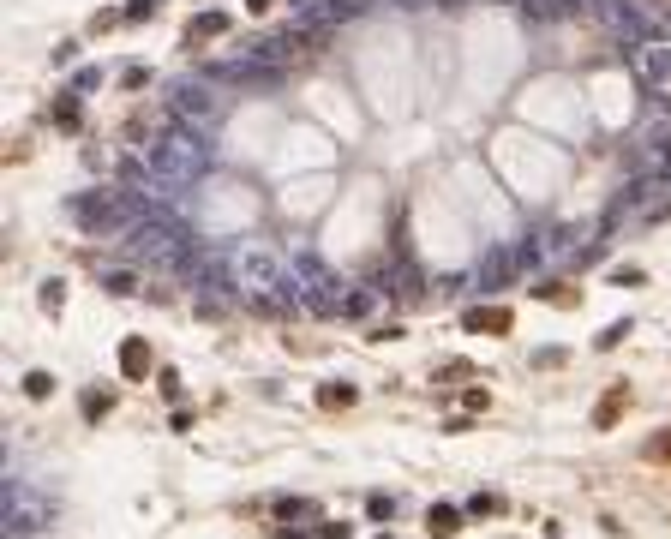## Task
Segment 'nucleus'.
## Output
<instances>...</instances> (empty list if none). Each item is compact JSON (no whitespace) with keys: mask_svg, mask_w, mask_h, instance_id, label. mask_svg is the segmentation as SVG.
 I'll return each instance as SVG.
<instances>
[{"mask_svg":"<svg viewBox=\"0 0 671 539\" xmlns=\"http://www.w3.org/2000/svg\"><path fill=\"white\" fill-rule=\"evenodd\" d=\"M102 288H108V294H138V276H132V270H108Z\"/></svg>","mask_w":671,"mask_h":539,"instance_id":"8","label":"nucleus"},{"mask_svg":"<svg viewBox=\"0 0 671 539\" xmlns=\"http://www.w3.org/2000/svg\"><path fill=\"white\" fill-rule=\"evenodd\" d=\"M444 6H474V0H444Z\"/></svg>","mask_w":671,"mask_h":539,"instance_id":"12","label":"nucleus"},{"mask_svg":"<svg viewBox=\"0 0 671 539\" xmlns=\"http://www.w3.org/2000/svg\"><path fill=\"white\" fill-rule=\"evenodd\" d=\"M510 318L504 312H468V330H504Z\"/></svg>","mask_w":671,"mask_h":539,"instance_id":"10","label":"nucleus"},{"mask_svg":"<svg viewBox=\"0 0 671 539\" xmlns=\"http://www.w3.org/2000/svg\"><path fill=\"white\" fill-rule=\"evenodd\" d=\"M120 366H126V372L138 378V372L150 366V354H144V342H126V348H120Z\"/></svg>","mask_w":671,"mask_h":539,"instance_id":"9","label":"nucleus"},{"mask_svg":"<svg viewBox=\"0 0 671 539\" xmlns=\"http://www.w3.org/2000/svg\"><path fill=\"white\" fill-rule=\"evenodd\" d=\"M24 390H30V396H36V402H42V396H48V390H54V378H48V372H30V378H24Z\"/></svg>","mask_w":671,"mask_h":539,"instance_id":"11","label":"nucleus"},{"mask_svg":"<svg viewBox=\"0 0 671 539\" xmlns=\"http://www.w3.org/2000/svg\"><path fill=\"white\" fill-rule=\"evenodd\" d=\"M144 162H150V174H162V186H186V180H198V168L210 162V150L198 144V132L192 126H168V132H156L150 144H144Z\"/></svg>","mask_w":671,"mask_h":539,"instance_id":"1","label":"nucleus"},{"mask_svg":"<svg viewBox=\"0 0 671 539\" xmlns=\"http://www.w3.org/2000/svg\"><path fill=\"white\" fill-rule=\"evenodd\" d=\"M234 282H240L246 294H258V300H270L276 288H288V282H282V264H276L270 252H240V258H234Z\"/></svg>","mask_w":671,"mask_h":539,"instance_id":"5","label":"nucleus"},{"mask_svg":"<svg viewBox=\"0 0 671 539\" xmlns=\"http://www.w3.org/2000/svg\"><path fill=\"white\" fill-rule=\"evenodd\" d=\"M168 114L180 120V126H216V114H222V96L210 90V84H180L174 90V102H168Z\"/></svg>","mask_w":671,"mask_h":539,"instance_id":"4","label":"nucleus"},{"mask_svg":"<svg viewBox=\"0 0 671 539\" xmlns=\"http://www.w3.org/2000/svg\"><path fill=\"white\" fill-rule=\"evenodd\" d=\"M630 72H636L648 90L671 96V42H666V36H648V42H636V48H630Z\"/></svg>","mask_w":671,"mask_h":539,"instance_id":"3","label":"nucleus"},{"mask_svg":"<svg viewBox=\"0 0 671 539\" xmlns=\"http://www.w3.org/2000/svg\"><path fill=\"white\" fill-rule=\"evenodd\" d=\"M72 216H78V228H90V234H126V228L138 222V210H132L120 192H84V198H72Z\"/></svg>","mask_w":671,"mask_h":539,"instance_id":"2","label":"nucleus"},{"mask_svg":"<svg viewBox=\"0 0 671 539\" xmlns=\"http://www.w3.org/2000/svg\"><path fill=\"white\" fill-rule=\"evenodd\" d=\"M594 0H522L528 18H564V12H588Z\"/></svg>","mask_w":671,"mask_h":539,"instance_id":"6","label":"nucleus"},{"mask_svg":"<svg viewBox=\"0 0 671 539\" xmlns=\"http://www.w3.org/2000/svg\"><path fill=\"white\" fill-rule=\"evenodd\" d=\"M426 528H432V534L444 539V534H456V528H462V516H456L450 504H432V516H426Z\"/></svg>","mask_w":671,"mask_h":539,"instance_id":"7","label":"nucleus"}]
</instances>
